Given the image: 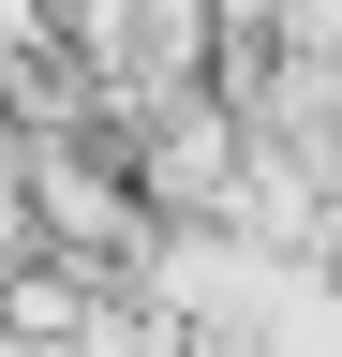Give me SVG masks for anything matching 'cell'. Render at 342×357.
Instances as JSON below:
<instances>
[{
	"label": "cell",
	"instance_id": "cell-1",
	"mask_svg": "<svg viewBox=\"0 0 342 357\" xmlns=\"http://www.w3.org/2000/svg\"><path fill=\"white\" fill-rule=\"evenodd\" d=\"M313 178H327V253H342V119L313 134Z\"/></svg>",
	"mask_w": 342,
	"mask_h": 357
}]
</instances>
